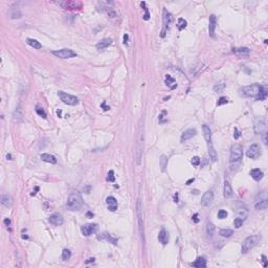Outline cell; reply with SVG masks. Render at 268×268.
I'll return each instance as SVG.
<instances>
[{
	"label": "cell",
	"instance_id": "obj_51",
	"mask_svg": "<svg viewBox=\"0 0 268 268\" xmlns=\"http://www.w3.org/2000/svg\"><path fill=\"white\" fill-rule=\"evenodd\" d=\"M192 219H193V221L195 222V223H198L199 222V218H198V214H195L193 217H192Z\"/></svg>",
	"mask_w": 268,
	"mask_h": 268
},
{
	"label": "cell",
	"instance_id": "obj_9",
	"mask_svg": "<svg viewBox=\"0 0 268 268\" xmlns=\"http://www.w3.org/2000/svg\"><path fill=\"white\" fill-rule=\"evenodd\" d=\"M97 228H99V226H97V223H87V224H84L81 227V231H82V234L85 237H89L92 234L97 233Z\"/></svg>",
	"mask_w": 268,
	"mask_h": 268
},
{
	"label": "cell",
	"instance_id": "obj_28",
	"mask_svg": "<svg viewBox=\"0 0 268 268\" xmlns=\"http://www.w3.org/2000/svg\"><path fill=\"white\" fill-rule=\"evenodd\" d=\"M26 43H27L28 45H31L32 47H34V48H36V49H40V48H42V45H41V43L39 42V41L36 40V39L28 38L27 40H26Z\"/></svg>",
	"mask_w": 268,
	"mask_h": 268
},
{
	"label": "cell",
	"instance_id": "obj_32",
	"mask_svg": "<svg viewBox=\"0 0 268 268\" xmlns=\"http://www.w3.org/2000/svg\"><path fill=\"white\" fill-rule=\"evenodd\" d=\"M266 97H267V89L262 86L261 90H260L259 94H258V97H256V100L257 101H263V100L266 99Z\"/></svg>",
	"mask_w": 268,
	"mask_h": 268
},
{
	"label": "cell",
	"instance_id": "obj_6",
	"mask_svg": "<svg viewBox=\"0 0 268 268\" xmlns=\"http://www.w3.org/2000/svg\"><path fill=\"white\" fill-rule=\"evenodd\" d=\"M243 156V149L240 145H234L231 149V158H229V161L231 163L234 162H238L242 159Z\"/></svg>",
	"mask_w": 268,
	"mask_h": 268
},
{
	"label": "cell",
	"instance_id": "obj_21",
	"mask_svg": "<svg viewBox=\"0 0 268 268\" xmlns=\"http://www.w3.org/2000/svg\"><path fill=\"white\" fill-rule=\"evenodd\" d=\"M40 157H41V159H42L43 161H45V162H48V163H52V165L57 163L56 157H54V155H50V154H48V153H42Z\"/></svg>",
	"mask_w": 268,
	"mask_h": 268
},
{
	"label": "cell",
	"instance_id": "obj_4",
	"mask_svg": "<svg viewBox=\"0 0 268 268\" xmlns=\"http://www.w3.org/2000/svg\"><path fill=\"white\" fill-rule=\"evenodd\" d=\"M173 22V16L170 12H168L167 9H163V15H162V29L160 33V37L165 38L166 34L168 33L170 28V25Z\"/></svg>",
	"mask_w": 268,
	"mask_h": 268
},
{
	"label": "cell",
	"instance_id": "obj_30",
	"mask_svg": "<svg viewBox=\"0 0 268 268\" xmlns=\"http://www.w3.org/2000/svg\"><path fill=\"white\" fill-rule=\"evenodd\" d=\"M209 158L212 159V161H216L217 160V153L215 151L214 147L211 143H209Z\"/></svg>",
	"mask_w": 268,
	"mask_h": 268
},
{
	"label": "cell",
	"instance_id": "obj_47",
	"mask_svg": "<svg viewBox=\"0 0 268 268\" xmlns=\"http://www.w3.org/2000/svg\"><path fill=\"white\" fill-rule=\"evenodd\" d=\"M107 180L110 181V182H114V180H115V177H114V172L112 171V170H110L108 173V177H107Z\"/></svg>",
	"mask_w": 268,
	"mask_h": 268
},
{
	"label": "cell",
	"instance_id": "obj_26",
	"mask_svg": "<svg viewBox=\"0 0 268 268\" xmlns=\"http://www.w3.org/2000/svg\"><path fill=\"white\" fill-rule=\"evenodd\" d=\"M97 239H99V240H104V239H105V240L109 241V242L112 243V244H114V245L118 244V240H116L115 238H112L107 233H104V234H102L101 236H97Z\"/></svg>",
	"mask_w": 268,
	"mask_h": 268
},
{
	"label": "cell",
	"instance_id": "obj_60",
	"mask_svg": "<svg viewBox=\"0 0 268 268\" xmlns=\"http://www.w3.org/2000/svg\"><path fill=\"white\" fill-rule=\"evenodd\" d=\"M87 216H88V217H93V214H92L91 212H88V213H87Z\"/></svg>",
	"mask_w": 268,
	"mask_h": 268
},
{
	"label": "cell",
	"instance_id": "obj_18",
	"mask_svg": "<svg viewBox=\"0 0 268 268\" xmlns=\"http://www.w3.org/2000/svg\"><path fill=\"white\" fill-rule=\"evenodd\" d=\"M265 130V123L263 118H258L254 123V133L260 134Z\"/></svg>",
	"mask_w": 268,
	"mask_h": 268
},
{
	"label": "cell",
	"instance_id": "obj_46",
	"mask_svg": "<svg viewBox=\"0 0 268 268\" xmlns=\"http://www.w3.org/2000/svg\"><path fill=\"white\" fill-rule=\"evenodd\" d=\"M227 217V212L224 209H220L218 212V218L219 219H225Z\"/></svg>",
	"mask_w": 268,
	"mask_h": 268
},
{
	"label": "cell",
	"instance_id": "obj_10",
	"mask_svg": "<svg viewBox=\"0 0 268 268\" xmlns=\"http://www.w3.org/2000/svg\"><path fill=\"white\" fill-rule=\"evenodd\" d=\"M60 5L65 9H78L82 7V2L75 0H65L60 2Z\"/></svg>",
	"mask_w": 268,
	"mask_h": 268
},
{
	"label": "cell",
	"instance_id": "obj_17",
	"mask_svg": "<svg viewBox=\"0 0 268 268\" xmlns=\"http://www.w3.org/2000/svg\"><path fill=\"white\" fill-rule=\"evenodd\" d=\"M111 43H112V39L110 38H105V39H102L97 42V50H104L105 48H107L108 46H110Z\"/></svg>",
	"mask_w": 268,
	"mask_h": 268
},
{
	"label": "cell",
	"instance_id": "obj_25",
	"mask_svg": "<svg viewBox=\"0 0 268 268\" xmlns=\"http://www.w3.org/2000/svg\"><path fill=\"white\" fill-rule=\"evenodd\" d=\"M202 130H203V135H204L205 140L207 143H211V140H212V131H211V128L207 125H203Z\"/></svg>",
	"mask_w": 268,
	"mask_h": 268
},
{
	"label": "cell",
	"instance_id": "obj_33",
	"mask_svg": "<svg viewBox=\"0 0 268 268\" xmlns=\"http://www.w3.org/2000/svg\"><path fill=\"white\" fill-rule=\"evenodd\" d=\"M233 52L237 54H249V49L247 47H239V48H234Z\"/></svg>",
	"mask_w": 268,
	"mask_h": 268
},
{
	"label": "cell",
	"instance_id": "obj_23",
	"mask_svg": "<svg viewBox=\"0 0 268 268\" xmlns=\"http://www.w3.org/2000/svg\"><path fill=\"white\" fill-rule=\"evenodd\" d=\"M166 85H167L170 89H175L177 87V83L175 81V79L172 78L170 75H166Z\"/></svg>",
	"mask_w": 268,
	"mask_h": 268
},
{
	"label": "cell",
	"instance_id": "obj_48",
	"mask_svg": "<svg viewBox=\"0 0 268 268\" xmlns=\"http://www.w3.org/2000/svg\"><path fill=\"white\" fill-rule=\"evenodd\" d=\"M200 161H201V159H200L198 156H195V157H193L192 158V160H191V162H192V165L193 166H199Z\"/></svg>",
	"mask_w": 268,
	"mask_h": 268
},
{
	"label": "cell",
	"instance_id": "obj_41",
	"mask_svg": "<svg viewBox=\"0 0 268 268\" xmlns=\"http://www.w3.org/2000/svg\"><path fill=\"white\" fill-rule=\"evenodd\" d=\"M247 215H248V213H247V211L245 209H239V212H238V217L241 218L242 220H245V219H246Z\"/></svg>",
	"mask_w": 268,
	"mask_h": 268
},
{
	"label": "cell",
	"instance_id": "obj_1",
	"mask_svg": "<svg viewBox=\"0 0 268 268\" xmlns=\"http://www.w3.org/2000/svg\"><path fill=\"white\" fill-rule=\"evenodd\" d=\"M83 203H84V201H83L81 194L78 193V192H75V193H71L69 195L67 202H66V207L71 212H75V211H79L83 206Z\"/></svg>",
	"mask_w": 268,
	"mask_h": 268
},
{
	"label": "cell",
	"instance_id": "obj_8",
	"mask_svg": "<svg viewBox=\"0 0 268 268\" xmlns=\"http://www.w3.org/2000/svg\"><path fill=\"white\" fill-rule=\"evenodd\" d=\"M246 156L248 158H252V159H257L261 156V148H260L259 145L254 143L249 148L247 149L246 151Z\"/></svg>",
	"mask_w": 268,
	"mask_h": 268
},
{
	"label": "cell",
	"instance_id": "obj_57",
	"mask_svg": "<svg viewBox=\"0 0 268 268\" xmlns=\"http://www.w3.org/2000/svg\"><path fill=\"white\" fill-rule=\"evenodd\" d=\"M194 180H195V179H194V178H191L190 180H188V181H186V186H188V184H190V183H192V182H194Z\"/></svg>",
	"mask_w": 268,
	"mask_h": 268
},
{
	"label": "cell",
	"instance_id": "obj_59",
	"mask_svg": "<svg viewBox=\"0 0 268 268\" xmlns=\"http://www.w3.org/2000/svg\"><path fill=\"white\" fill-rule=\"evenodd\" d=\"M174 198H175V202H178V193H176Z\"/></svg>",
	"mask_w": 268,
	"mask_h": 268
},
{
	"label": "cell",
	"instance_id": "obj_37",
	"mask_svg": "<svg viewBox=\"0 0 268 268\" xmlns=\"http://www.w3.org/2000/svg\"><path fill=\"white\" fill-rule=\"evenodd\" d=\"M234 234L233 229H229V228H225V229H221L220 231V236L223 238H229L231 237V235Z\"/></svg>",
	"mask_w": 268,
	"mask_h": 268
},
{
	"label": "cell",
	"instance_id": "obj_50",
	"mask_svg": "<svg viewBox=\"0 0 268 268\" xmlns=\"http://www.w3.org/2000/svg\"><path fill=\"white\" fill-rule=\"evenodd\" d=\"M241 133L239 132V130H238V128H235V132H234V137H235V139H238L239 137H240Z\"/></svg>",
	"mask_w": 268,
	"mask_h": 268
},
{
	"label": "cell",
	"instance_id": "obj_34",
	"mask_svg": "<svg viewBox=\"0 0 268 268\" xmlns=\"http://www.w3.org/2000/svg\"><path fill=\"white\" fill-rule=\"evenodd\" d=\"M159 165L160 168H161V171L163 172L166 170L168 166V157L166 155H161L160 156V159H159Z\"/></svg>",
	"mask_w": 268,
	"mask_h": 268
},
{
	"label": "cell",
	"instance_id": "obj_29",
	"mask_svg": "<svg viewBox=\"0 0 268 268\" xmlns=\"http://www.w3.org/2000/svg\"><path fill=\"white\" fill-rule=\"evenodd\" d=\"M1 203H2V205H4V206H6V207L11 206V205H12V199H11L9 195L3 194V195L1 196Z\"/></svg>",
	"mask_w": 268,
	"mask_h": 268
},
{
	"label": "cell",
	"instance_id": "obj_61",
	"mask_svg": "<svg viewBox=\"0 0 268 268\" xmlns=\"http://www.w3.org/2000/svg\"><path fill=\"white\" fill-rule=\"evenodd\" d=\"M6 158H7V159H9V158H12V156L9 155V154H7V155H6Z\"/></svg>",
	"mask_w": 268,
	"mask_h": 268
},
{
	"label": "cell",
	"instance_id": "obj_16",
	"mask_svg": "<svg viewBox=\"0 0 268 268\" xmlns=\"http://www.w3.org/2000/svg\"><path fill=\"white\" fill-rule=\"evenodd\" d=\"M106 203H107V206H108V209L110 212H115L116 209H118V201H116L115 198L112 197V196L107 197Z\"/></svg>",
	"mask_w": 268,
	"mask_h": 268
},
{
	"label": "cell",
	"instance_id": "obj_42",
	"mask_svg": "<svg viewBox=\"0 0 268 268\" xmlns=\"http://www.w3.org/2000/svg\"><path fill=\"white\" fill-rule=\"evenodd\" d=\"M225 88V84H224L223 82H221V83H219V84H216L214 86V91L215 92H221L222 90Z\"/></svg>",
	"mask_w": 268,
	"mask_h": 268
},
{
	"label": "cell",
	"instance_id": "obj_58",
	"mask_svg": "<svg viewBox=\"0 0 268 268\" xmlns=\"http://www.w3.org/2000/svg\"><path fill=\"white\" fill-rule=\"evenodd\" d=\"M90 262H94V258H90V259H88L87 261H86V264L90 263Z\"/></svg>",
	"mask_w": 268,
	"mask_h": 268
},
{
	"label": "cell",
	"instance_id": "obj_49",
	"mask_svg": "<svg viewBox=\"0 0 268 268\" xmlns=\"http://www.w3.org/2000/svg\"><path fill=\"white\" fill-rule=\"evenodd\" d=\"M166 114H167V112H166V111H162L161 114L159 115V123L163 124V123L167 122V118H166Z\"/></svg>",
	"mask_w": 268,
	"mask_h": 268
},
{
	"label": "cell",
	"instance_id": "obj_52",
	"mask_svg": "<svg viewBox=\"0 0 268 268\" xmlns=\"http://www.w3.org/2000/svg\"><path fill=\"white\" fill-rule=\"evenodd\" d=\"M263 143H265V145H267V133L266 132H264V134H263Z\"/></svg>",
	"mask_w": 268,
	"mask_h": 268
},
{
	"label": "cell",
	"instance_id": "obj_38",
	"mask_svg": "<svg viewBox=\"0 0 268 268\" xmlns=\"http://www.w3.org/2000/svg\"><path fill=\"white\" fill-rule=\"evenodd\" d=\"M141 7H143V9H145V15H143V20H149L150 19V14H149V9L148 7L146 6V2L145 1H143V2L140 3Z\"/></svg>",
	"mask_w": 268,
	"mask_h": 268
},
{
	"label": "cell",
	"instance_id": "obj_5",
	"mask_svg": "<svg viewBox=\"0 0 268 268\" xmlns=\"http://www.w3.org/2000/svg\"><path fill=\"white\" fill-rule=\"evenodd\" d=\"M58 95H59L60 100L63 102L66 105H69V106H77L79 104V99L75 95H71V94L67 93V92L64 91H59L58 92Z\"/></svg>",
	"mask_w": 268,
	"mask_h": 268
},
{
	"label": "cell",
	"instance_id": "obj_45",
	"mask_svg": "<svg viewBox=\"0 0 268 268\" xmlns=\"http://www.w3.org/2000/svg\"><path fill=\"white\" fill-rule=\"evenodd\" d=\"M228 103V100L226 97H221L220 99L218 100V103H217V106H221V105H224V104H227Z\"/></svg>",
	"mask_w": 268,
	"mask_h": 268
},
{
	"label": "cell",
	"instance_id": "obj_19",
	"mask_svg": "<svg viewBox=\"0 0 268 268\" xmlns=\"http://www.w3.org/2000/svg\"><path fill=\"white\" fill-rule=\"evenodd\" d=\"M158 241L161 243L162 245H167L169 243V235H168L167 231L162 228L161 231H159V235H158Z\"/></svg>",
	"mask_w": 268,
	"mask_h": 268
},
{
	"label": "cell",
	"instance_id": "obj_22",
	"mask_svg": "<svg viewBox=\"0 0 268 268\" xmlns=\"http://www.w3.org/2000/svg\"><path fill=\"white\" fill-rule=\"evenodd\" d=\"M250 176H252L254 180L259 181L263 178L264 174H263V172H262L260 169H252V171H250Z\"/></svg>",
	"mask_w": 268,
	"mask_h": 268
},
{
	"label": "cell",
	"instance_id": "obj_54",
	"mask_svg": "<svg viewBox=\"0 0 268 268\" xmlns=\"http://www.w3.org/2000/svg\"><path fill=\"white\" fill-rule=\"evenodd\" d=\"M3 222H4V224L6 226H9V224H11V220H9V218H5L4 220H3Z\"/></svg>",
	"mask_w": 268,
	"mask_h": 268
},
{
	"label": "cell",
	"instance_id": "obj_24",
	"mask_svg": "<svg viewBox=\"0 0 268 268\" xmlns=\"http://www.w3.org/2000/svg\"><path fill=\"white\" fill-rule=\"evenodd\" d=\"M192 265L196 268H204L206 267V260L203 257H198L197 259H196V261Z\"/></svg>",
	"mask_w": 268,
	"mask_h": 268
},
{
	"label": "cell",
	"instance_id": "obj_36",
	"mask_svg": "<svg viewBox=\"0 0 268 268\" xmlns=\"http://www.w3.org/2000/svg\"><path fill=\"white\" fill-rule=\"evenodd\" d=\"M186 24H188L186 20H184L183 18H179L178 21H177V28L179 31H182V29H184L186 27Z\"/></svg>",
	"mask_w": 268,
	"mask_h": 268
},
{
	"label": "cell",
	"instance_id": "obj_55",
	"mask_svg": "<svg viewBox=\"0 0 268 268\" xmlns=\"http://www.w3.org/2000/svg\"><path fill=\"white\" fill-rule=\"evenodd\" d=\"M262 259H263V263H264V267H267V259H266L265 256H262Z\"/></svg>",
	"mask_w": 268,
	"mask_h": 268
},
{
	"label": "cell",
	"instance_id": "obj_39",
	"mask_svg": "<svg viewBox=\"0 0 268 268\" xmlns=\"http://www.w3.org/2000/svg\"><path fill=\"white\" fill-rule=\"evenodd\" d=\"M71 257V252L69 249H67V248H65V249H63V252H62V259L64 260V261H67V260L70 259Z\"/></svg>",
	"mask_w": 268,
	"mask_h": 268
},
{
	"label": "cell",
	"instance_id": "obj_20",
	"mask_svg": "<svg viewBox=\"0 0 268 268\" xmlns=\"http://www.w3.org/2000/svg\"><path fill=\"white\" fill-rule=\"evenodd\" d=\"M233 188H231V183L228 181L224 182V188H223V195L225 198H231L233 196Z\"/></svg>",
	"mask_w": 268,
	"mask_h": 268
},
{
	"label": "cell",
	"instance_id": "obj_2",
	"mask_svg": "<svg viewBox=\"0 0 268 268\" xmlns=\"http://www.w3.org/2000/svg\"><path fill=\"white\" fill-rule=\"evenodd\" d=\"M261 239H262L261 236L259 235H254L247 237L242 244V249H241L242 250V254H247L250 249H252L254 246H257V245L259 244Z\"/></svg>",
	"mask_w": 268,
	"mask_h": 268
},
{
	"label": "cell",
	"instance_id": "obj_27",
	"mask_svg": "<svg viewBox=\"0 0 268 268\" xmlns=\"http://www.w3.org/2000/svg\"><path fill=\"white\" fill-rule=\"evenodd\" d=\"M13 118H14V122H21L22 120V118H23V114H22V110H21V108H20V106L17 107L16 110L14 111Z\"/></svg>",
	"mask_w": 268,
	"mask_h": 268
},
{
	"label": "cell",
	"instance_id": "obj_7",
	"mask_svg": "<svg viewBox=\"0 0 268 268\" xmlns=\"http://www.w3.org/2000/svg\"><path fill=\"white\" fill-rule=\"evenodd\" d=\"M52 54L60 59H70L73 57H77V54L73 52L72 49H69V48H63V49L60 50H54Z\"/></svg>",
	"mask_w": 268,
	"mask_h": 268
},
{
	"label": "cell",
	"instance_id": "obj_56",
	"mask_svg": "<svg viewBox=\"0 0 268 268\" xmlns=\"http://www.w3.org/2000/svg\"><path fill=\"white\" fill-rule=\"evenodd\" d=\"M102 107H104V110H105V111H107V110H109V109H110V107L105 106V102H104V103L102 104Z\"/></svg>",
	"mask_w": 268,
	"mask_h": 268
},
{
	"label": "cell",
	"instance_id": "obj_53",
	"mask_svg": "<svg viewBox=\"0 0 268 268\" xmlns=\"http://www.w3.org/2000/svg\"><path fill=\"white\" fill-rule=\"evenodd\" d=\"M128 40H129V36H128V34H125L124 35V44H127Z\"/></svg>",
	"mask_w": 268,
	"mask_h": 268
},
{
	"label": "cell",
	"instance_id": "obj_35",
	"mask_svg": "<svg viewBox=\"0 0 268 268\" xmlns=\"http://www.w3.org/2000/svg\"><path fill=\"white\" fill-rule=\"evenodd\" d=\"M214 233H215L214 224H213L212 222H209V223L206 224V234H207V236L212 238L213 236H214Z\"/></svg>",
	"mask_w": 268,
	"mask_h": 268
},
{
	"label": "cell",
	"instance_id": "obj_15",
	"mask_svg": "<svg viewBox=\"0 0 268 268\" xmlns=\"http://www.w3.org/2000/svg\"><path fill=\"white\" fill-rule=\"evenodd\" d=\"M217 25V17L215 15H211L209 16V33L211 37H215V29H216Z\"/></svg>",
	"mask_w": 268,
	"mask_h": 268
},
{
	"label": "cell",
	"instance_id": "obj_40",
	"mask_svg": "<svg viewBox=\"0 0 268 268\" xmlns=\"http://www.w3.org/2000/svg\"><path fill=\"white\" fill-rule=\"evenodd\" d=\"M20 17H21V12H20L18 9H13L12 13H11V18L12 19H19Z\"/></svg>",
	"mask_w": 268,
	"mask_h": 268
},
{
	"label": "cell",
	"instance_id": "obj_3",
	"mask_svg": "<svg viewBox=\"0 0 268 268\" xmlns=\"http://www.w3.org/2000/svg\"><path fill=\"white\" fill-rule=\"evenodd\" d=\"M261 87L259 84H252L248 85V86H245V87L241 88L240 89V94L243 95L245 97H254L256 99L259 94Z\"/></svg>",
	"mask_w": 268,
	"mask_h": 268
},
{
	"label": "cell",
	"instance_id": "obj_44",
	"mask_svg": "<svg viewBox=\"0 0 268 268\" xmlns=\"http://www.w3.org/2000/svg\"><path fill=\"white\" fill-rule=\"evenodd\" d=\"M243 221H244V220H242L241 218L237 217V218L235 219V221H234V226H235L236 228H240L243 224Z\"/></svg>",
	"mask_w": 268,
	"mask_h": 268
},
{
	"label": "cell",
	"instance_id": "obj_31",
	"mask_svg": "<svg viewBox=\"0 0 268 268\" xmlns=\"http://www.w3.org/2000/svg\"><path fill=\"white\" fill-rule=\"evenodd\" d=\"M268 206V201L266 199H263L261 200V201H258V203L256 204V209H258V211H264V209H266Z\"/></svg>",
	"mask_w": 268,
	"mask_h": 268
},
{
	"label": "cell",
	"instance_id": "obj_43",
	"mask_svg": "<svg viewBox=\"0 0 268 268\" xmlns=\"http://www.w3.org/2000/svg\"><path fill=\"white\" fill-rule=\"evenodd\" d=\"M36 112H37L38 115H40L41 118H46V113H45L44 109L41 108L40 106H36Z\"/></svg>",
	"mask_w": 268,
	"mask_h": 268
},
{
	"label": "cell",
	"instance_id": "obj_14",
	"mask_svg": "<svg viewBox=\"0 0 268 268\" xmlns=\"http://www.w3.org/2000/svg\"><path fill=\"white\" fill-rule=\"evenodd\" d=\"M196 134H197V131H196V129H188V130H186L183 133L181 134L180 141H181V143H184V141L188 140V139L193 138Z\"/></svg>",
	"mask_w": 268,
	"mask_h": 268
},
{
	"label": "cell",
	"instance_id": "obj_12",
	"mask_svg": "<svg viewBox=\"0 0 268 268\" xmlns=\"http://www.w3.org/2000/svg\"><path fill=\"white\" fill-rule=\"evenodd\" d=\"M213 200H214V193H213V191H206L203 194L202 198H201V204L203 206H209V205L212 204Z\"/></svg>",
	"mask_w": 268,
	"mask_h": 268
},
{
	"label": "cell",
	"instance_id": "obj_11",
	"mask_svg": "<svg viewBox=\"0 0 268 268\" xmlns=\"http://www.w3.org/2000/svg\"><path fill=\"white\" fill-rule=\"evenodd\" d=\"M137 219H138V225H139V231L143 239V205H141L140 200H137Z\"/></svg>",
	"mask_w": 268,
	"mask_h": 268
},
{
	"label": "cell",
	"instance_id": "obj_13",
	"mask_svg": "<svg viewBox=\"0 0 268 268\" xmlns=\"http://www.w3.org/2000/svg\"><path fill=\"white\" fill-rule=\"evenodd\" d=\"M49 222L52 224H54V225H56V226L62 225L63 222H64L63 216H62L61 214H59V213H54V214H52V216L49 217Z\"/></svg>",
	"mask_w": 268,
	"mask_h": 268
},
{
	"label": "cell",
	"instance_id": "obj_62",
	"mask_svg": "<svg viewBox=\"0 0 268 268\" xmlns=\"http://www.w3.org/2000/svg\"><path fill=\"white\" fill-rule=\"evenodd\" d=\"M22 238H23V239H27L28 237H27V236H22Z\"/></svg>",
	"mask_w": 268,
	"mask_h": 268
}]
</instances>
